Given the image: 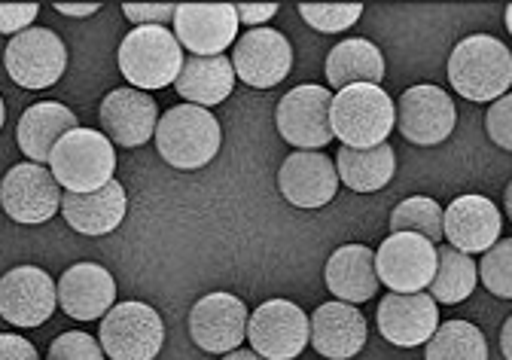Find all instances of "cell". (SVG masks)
Masks as SVG:
<instances>
[{"instance_id":"obj_1","label":"cell","mask_w":512,"mask_h":360,"mask_svg":"<svg viewBox=\"0 0 512 360\" xmlns=\"http://www.w3.org/2000/svg\"><path fill=\"white\" fill-rule=\"evenodd\" d=\"M448 80L461 98L494 104L512 86V52L491 34L464 37L448 55Z\"/></svg>"},{"instance_id":"obj_2","label":"cell","mask_w":512,"mask_h":360,"mask_svg":"<svg viewBox=\"0 0 512 360\" xmlns=\"http://www.w3.org/2000/svg\"><path fill=\"white\" fill-rule=\"evenodd\" d=\"M330 126L333 135L351 150L381 147L397 129V104L381 86H348L333 95Z\"/></svg>"},{"instance_id":"obj_3","label":"cell","mask_w":512,"mask_h":360,"mask_svg":"<svg viewBox=\"0 0 512 360\" xmlns=\"http://www.w3.org/2000/svg\"><path fill=\"white\" fill-rule=\"evenodd\" d=\"M223 144V132L217 116L196 104L171 107L156 126V150L159 156L183 171L208 165Z\"/></svg>"},{"instance_id":"obj_4","label":"cell","mask_w":512,"mask_h":360,"mask_svg":"<svg viewBox=\"0 0 512 360\" xmlns=\"http://www.w3.org/2000/svg\"><path fill=\"white\" fill-rule=\"evenodd\" d=\"M49 171L64 193H98L113 180L116 150L104 132L80 126L55 144Z\"/></svg>"},{"instance_id":"obj_5","label":"cell","mask_w":512,"mask_h":360,"mask_svg":"<svg viewBox=\"0 0 512 360\" xmlns=\"http://www.w3.org/2000/svg\"><path fill=\"white\" fill-rule=\"evenodd\" d=\"M119 71L132 89L174 86L183 71V46L165 25H141L119 43Z\"/></svg>"},{"instance_id":"obj_6","label":"cell","mask_w":512,"mask_h":360,"mask_svg":"<svg viewBox=\"0 0 512 360\" xmlns=\"http://www.w3.org/2000/svg\"><path fill=\"white\" fill-rule=\"evenodd\" d=\"M4 65L16 86L49 89L68 71V46L49 28H28L4 49Z\"/></svg>"},{"instance_id":"obj_7","label":"cell","mask_w":512,"mask_h":360,"mask_svg":"<svg viewBox=\"0 0 512 360\" xmlns=\"http://www.w3.org/2000/svg\"><path fill=\"white\" fill-rule=\"evenodd\" d=\"M165 345V324L147 303H119L101 321V348L110 360H153Z\"/></svg>"},{"instance_id":"obj_8","label":"cell","mask_w":512,"mask_h":360,"mask_svg":"<svg viewBox=\"0 0 512 360\" xmlns=\"http://www.w3.org/2000/svg\"><path fill=\"white\" fill-rule=\"evenodd\" d=\"M330 107H333V95L327 86L305 83V86L290 89L278 101V110H275L281 138L299 150L327 147L336 138L330 126Z\"/></svg>"},{"instance_id":"obj_9","label":"cell","mask_w":512,"mask_h":360,"mask_svg":"<svg viewBox=\"0 0 512 360\" xmlns=\"http://www.w3.org/2000/svg\"><path fill=\"white\" fill-rule=\"evenodd\" d=\"M247 342L266 360H293L311 345V321L290 299H269L250 315Z\"/></svg>"},{"instance_id":"obj_10","label":"cell","mask_w":512,"mask_h":360,"mask_svg":"<svg viewBox=\"0 0 512 360\" xmlns=\"http://www.w3.org/2000/svg\"><path fill=\"white\" fill-rule=\"evenodd\" d=\"M436 263V245L424 235L394 232L375 254L378 284H388L391 293H424L436 275Z\"/></svg>"},{"instance_id":"obj_11","label":"cell","mask_w":512,"mask_h":360,"mask_svg":"<svg viewBox=\"0 0 512 360\" xmlns=\"http://www.w3.org/2000/svg\"><path fill=\"white\" fill-rule=\"evenodd\" d=\"M0 205H4V211L16 223L40 226L58 214L61 187L52 177V171H46L43 165L22 162L4 174V184H0Z\"/></svg>"},{"instance_id":"obj_12","label":"cell","mask_w":512,"mask_h":360,"mask_svg":"<svg viewBox=\"0 0 512 360\" xmlns=\"http://www.w3.org/2000/svg\"><path fill=\"white\" fill-rule=\"evenodd\" d=\"M458 126L455 101L439 86H412L397 101V129L418 147H436Z\"/></svg>"},{"instance_id":"obj_13","label":"cell","mask_w":512,"mask_h":360,"mask_svg":"<svg viewBox=\"0 0 512 360\" xmlns=\"http://www.w3.org/2000/svg\"><path fill=\"white\" fill-rule=\"evenodd\" d=\"M58 306V284L40 266H16L0 278V318L13 327H40Z\"/></svg>"},{"instance_id":"obj_14","label":"cell","mask_w":512,"mask_h":360,"mask_svg":"<svg viewBox=\"0 0 512 360\" xmlns=\"http://www.w3.org/2000/svg\"><path fill=\"white\" fill-rule=\"evenodd\" d=\"M235 77L253 89H272L293 68V46L275 28H250L232 49Z\"/></svg>"},{"instance_id":"obj_15","label":"cell","mask_w":512,"mask_h":360,"mask_svg":"<svg viewBox=\"0 0 512 360\" xmlns=\"http://www.w3.org/2000/svg\"><path fill=\"white\" fill-rule=\"evenodd\" d=\"M247 306L232 293H208L189 312V333L208 354H232L247 339Z\"/></svg>"},{"instance_id":"obj_16","label":"cell","mask_w":512,"mask_h":360,"mask_svg":"<svg viewBox=\"0 0 512 360\" xmlns=\"http://www.w3.org/2000/svg\"><path fill=\"white\" fill-rule=\"evenodd\" d=\"M500 226H503L500 208L479 193L452 199V205H448L442 214L445 242L470 257L485 254L500 242Z\"/></svg>"},{"instance_id":"obj_17","label":"cell","mask_w":512,"mask_h":360,"mask_svg":"<svg viewBox=\"0 0 512 360\" xmlns=\"http://www.w3.org/2000/svg\"><path fill=\"white\" fill-rule=\"evenodd\" d=\"M378 333L397 348H418L433 339L439 330V306L430 293H388L381 296L378 312Z\"/></svg>"},{"instance_id":"obj_18","label":"cell","mask_w":512,"mask_h":360,"mask_svg":"<svg viewBox=\"0 0 512 360\" xmlns=\"http://www.w3.org/2000/svg\"><path fill=\"white\" fill-rule=\"evenodd\" d=\"M281 196L296 208H324L336 199L339 171L327 153L317 150H296L284 159L278 171Z\"/></svg>"},{"instance_id":"obj_19","label":"cell","mask_w":512,"mask_h":360,"mask_svg":"<svg viewBox=\"0 0 512 360\" xmlns=\"http://www.w3.org/2000/svg\"><path fill=\"white\" fill-rule=\"evenodd\" d=\"M235 4H180L174 13V37L192 55H223L238 34Z\"/></svg>"},{"instance_id":"obj_20","label":"cell","mask_w":512,"mask_h":360,"mask_svg":"<svg viewBox=\"0 0 512 360\" xmlns=\"http://www.w3.org/2000/svg\"><path fill=\"white\" fill-rule=\"evenodd\" d=\"M98 119H101L104 135L113 144H119V147H144L150 138H156L159 107L141 89H113V92L104 95Z\"/></svg>"},{"instance_id":"obj_21","label":"cell","mask_w":512,"mask_h":360,"mask_svg":"<svg viewBox=\"0 0 512 360\" xmlns=\"http://www.w3.org/2000/svg\"><path fill=\"white\" fill-rule=\"evenodd\" d=\"M58 303L74 321H98L116 303V281L98 263H77L58 281Z\"/></svg>"},{"instance_id":"obj_22","label":"cell","mask_w":512,"mask_h":360,"mask_svg":"<svg viewBox=\"0 0 512 360\" xmlns=\"http://www.w3.org/2000/svg\"><path fill=\"white\" fill-rule=\"evenodd\" d=\"M311 345L317 354L330 360H348L360 354L366 345V318L357 306L348 303H324L311 318Z\"/></svg>"},{"instance_id":"obj_23","label":"cell","mask_w":512,"mask_h":360,"mask_svg":"<svg viewBox=\"0 0 512 360\" xmlns=\"http://www.w3.org/2000/svg\"><path fill=\"white\" fill-rule=\"evenodd\" d=\"M74 129H80V123L71 107H64L61 101H37L19 119V150L28 156V162L46 165L55 144Z\"/></svg>"},{"instance_id":"obj_24","label":"cell","mask_w":512,"mask_h":360,"mask_svg":"<svg viewBox=\"0 0 512 360\" xmlns=\"http://www.w3.org/2000/svg\"><path fill=\"white\" fill-rule=\"evenodd\" d=\"M327 287L339 303L360 306L378 293V272H375V251L366 245H342L327 260L324 269Z\"/></svg>"},{"instance_id":"obj_25","label":"cell","mask_w":512,"mask_h":360,"mask_svg":"<svg viewBox=\"0 0 512 360\" xmlns=\"http://www.w3.org/2000/svg\"><path fill=\"white\" fill-rule=\"evenodd\" d=\"M125 208H128V199H125V187L119 180H110V184L98 193H64L61 196L64 220H68L71 229H77L83 235L113 232L122 223Z\"/></svg>"},{"instance_id":"obj_26","label":"cell","mask_w":512,"mask_h":360,"mask_svg":"<svg viewBox=\"0 0 512 360\" xmlns=\"http://www.w3.org/2000/svg\"><path fill=\"white\" fill-rule=\"evenodd\" d=\"M177 95L196 107H217L235 89V68L226 55H189L183 58V71L174 83Z\"/></svg>"},{"instance_id":"obj_27","label":"cell","mask_w":512,"mask_h":360,"mask_svg":"<svg viewBox=\"0 0 512 360\" xmlns=\"http://www.w3.org/2000/svg\"><path fill=\"white\" fill-rule=\"evenodd\" d=\"M327 80L333 89H348V86H378L384 80V55L375 43L363 40V37H351L342 40L336 49H330L327 55Z\"/></svg>"},{"instance_id":"obj_28","label":"cell","mask_w":512,"mask_h":360,"mask_svg":"<svg viewBox=\"0 0 512 360\" xmlns=\"http://www.w3.org/2000/svg\"><path fill=\"white\" fill-rule=\"evenodd\" d=\"M336 171H339V180L348 190L375 193V190H384L394 180L397 153H394L391 144L369 147V150L342 147L339 156H336Z\"/></svg>"},{"instance_id":"obj_29","label":"cell","mask_w":512,"mask_h":360,"mask_svg":"<svg viewBox=\"0 0 512 360\" xmlns=\"http://www.w3.org/2000/svg\"><path fill=\"white\" fill-rule=\"evenodd\" d=\"M436 275L427 287L433 303H445V306H458L476 290L479 281V269L476 260L470 254L455 251L452 245L436 248Z\"/></svg>"},{"instance_id":"obj_30","label":"cell","mask_w":512,"mask_h":360,"mask_svg":"<svg viewBox=\"0 0 512 360\" xmlns=\"http://www.w3.org/2000/svg\"><path fill=\"white\" fill-rule=\"evenodd\" d=\"M427 360H488L485 333L470 321H445L424 345Z\"/></svg>"},{"instance_id":"obj_31","label":"cell","mask_w":512,"mask_h":360,"mask_svg":"<svg viewBox=\"0 0 512 360\" xmlns=\"http://www.w3.org/2000/svg\"><path fill=\"white\" fill-rule=\"evenodd\" d=\"M442 205L430 196H409L403 199L394 214H391V235L394 232H415L424 235L427 242H433L439 248L442 242Z\"/></svg>"},{"instance_id":"obj_32","label":"cell","mask_w":512,"mask_h":360,"mask_svg":"<svg viewBox=\"0 0 512 360\" xmlns=\"http://www.w3.org/2000/svg\"><path fill=\"white\" fill-rule=\"evenodd\" d=\"M479 278L497 299H512V238H500L491 251L482 254Z\"/></svg>"},{"instance_id":"obj_33","label":"cell","mask_w":512,"mask_h":360,"mask_svg":"<svg viewBox=\"0 0 512 360\" xmlns=\"http://www.w3.org/2000/svg\"><path fill=\"white\" fill-rule=\"evenodd\" d=\"M299 16L320 34H339L363 16V4H299Z\"/></svg>"},{"instance_id":"obj_34","label":"cell","mask_w":512,"mask_h":360,"mask_svg":"<svg viewBox=\"0 0 512 360\" xmlns=\"http://www.w3.org/2000/svg\"><path fill=\"white\" fill-rule=\"evenodd\" d=\"M49 360H104V348L89 333L71 330L49 345Z\"/></svg>"},{"instance_id":"obj_35","label":"cell","mask_w":512,"mask_h":360,"mask_svg":"<svg viewBox=\"0 0 512 360\" xmlns=\"http://www.w3.org/2000/svg\"><path fill=\"white\" fill-rule=\"evenodd\" d=\"M485 129L488 138L500 147L512 153V92H506L503 98H497L488 113H485Z\"/></svg>"},{"instance_id":"obj_36","label":"cell","mask_w":512,"mask_h":360,"mask_svg":"<svg viewBox=\"0 0 512 360\" xmlns=\"http://www.w3.org/2000/svg\"><path fill=\"white\" fill-rule=\"evenodd\" d=\"M122 13H125V19L135 22V28H141V25H165V22H174L177 7L174 4H122Z\"/></svg>"},{"instance_id":"obj_37","label":"cell","mask_w":512,"mask_h":360,"mask_svg":"<svg viewBox=\"0 0 512 360\" xmlns=\"http://www.w3.org/2000/svg\"><path fill=\"white\" fill-rule=\"evenodd\" d=\"M40 7L37 4H0V34H22L31 28V22L37 19Z\"/></svg>"},{"instance_id":"obj_38","label":"cell","mask_w":512,"mask_h":360,"mask_svg":"<svg viewBox=\"0 0 512 360\" xmlns=\"http://www.w3.org/2000/svg\"><path fill=\"white\" fill-rule=\"evenodd\" d=\"M0 360H37V348L25 336L0 333Z\"/></svg>"},{"instance_id":"obj_39","label":"cell","mask_w":512,"mask_h":360,"mask_svg":"<svg viewBox=\"0 0 512 360\" xmlns=\"http://www.w3.org/2000/svg\"><path fill=\"white\" fill-rule=\"evenodd\" d=\"M278 13V7L275 4H235V16H238V22H244V25H250V28H260L263 22H269L272 16Z\"/></svg>"},{"instance_id":"obj_40","label":"cell","mask_w":512,"mask_h":360,"mask_svg":"<svg viewBox=\"0 0 512 360\" xmlns=\"http://www.w3.org/2000/svg\"><path fill=\"white\" fill-rule=\"evenodd\" d=\"M101 4H86V7H71V4H55V13L61 16H95Z\"/></svg>"},{"instance_id":"obj_41","label":"cell","mask_w":512,"mask_h":360,"mask_svg":"<svg viewBox=\"0 0 512 360\" xmlns=\"http://www.w3.org/2000/svg\"><path fill=\"white\" fill-rule=\"evenodd\" d=\"M500 351H503L506 360H512V315H509V321L500 330Z\"/></svg>"},{"instance_id":"obj_42","label":"cell","mask_w":512,"mask_h":360,"mask_svg":"<svg viewBox=\"0 0 512 360\" xmlns=\"http://www.w3.org/2000/svg\"><path fill=\"white\" fill-rule=\"evenodd\" d=\"M223 360H266V357H260L256 351H232V354H226Z\"/></svg>"},{"instance_id":"obj_43","label":"cell","mask_w":512,"mask_h":360,"mask_svg":"<svg viewBox=\"0 0 512 360\" xmlns=\"http://www.w3.org/2000/svg\"><path fill=\"white\" fill-rule=\"evenodd\" d=\"M503 205H506V214H509V220H512V180H509V187H506V193H503Z\"/></svg>"},{"instance_id":"obj_44","label":"cell","mask_w":512,"mask_h":360,"mask_svg":"<svg viewBox=\"0 0 512 360\" xmlns=\"http://www.w3.org/2000/svg\"><path fill=\"white\" fill-rule=\"evenodd\" d=\"M4 119H7V107H4V98H0V129H4Z\"/></svg>"},{"instance_id":"obj_45","label":"cell","mask_w":512,"mask_h":360,"mask_svg":"<svg viewBox=\"0 0 512 360\" xmlns=\"http://www.w3.org/2000/svg\"><path fill=\"white\" fill-rule=\"evenodd\" d=\"M506 28H509V34H512V4L506 7Z\"/></svg>"}]
</instances>
